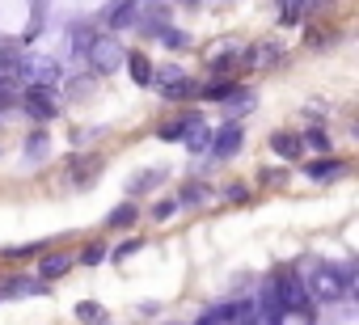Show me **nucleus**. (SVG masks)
Returning a JSON list of instances; mask_svg holds the SVG:
<instances>
[{
    "label": "nucleus",
    "instance_id": "nucleus-1",
    "mask_svg": "<svg viewBox=\"0 0 359 325\" xmlns=\"http://www.w3.org/2000/svg\"><path fill=\"white\" fill-rule=\"evenodd\" d=\"M271 291H275V300L283 304V312H304L309 308V287H304V279L296 275V270H279L275 279H271Z\"/></svg>",
    "mask_w": 359,
    "mask_h": 325
},
{
    "label": "nucleus",
    "instance_id": "nucleus-2",
    "mask_svg": "<svg viewBox=\"0 0 359 325\" xmlns=\"http://www.w3.org/2000/svg\"><path fill=\"white\" fill-rule=\"evenodd\" d=\"M18 76H22V81H30V85L55 89V85H60V76H64V68H60L55 60H43V55H22V60H18Z\"/></svg>",
    "mask_w": 359,
    "mask_h": 325
},
{
    "label": "nucleus",
    "instance_id": "nucleus-3",
    "mask_svg": "<svg viewBox=\"0 0 359 325\" xmlns=\"http://www.w3.org/2000/svg\"><path fill=\"white\" fill-rule=\"evenodd\" d=\"M309 287H313V296H317V300H338V296H346V291H351V275H346V270H338V266H317V270H313V279H309Z\"/></svg>",
    "mask_w": 359,
    "mask_h": 325
},
{
    "label": "nucleus",
    "instance_id": "nucleus-4",
    "mask_svg": "<svg viewBox=\"0 0 359 325\" xmlns=\"http://www.w3.org/2000/svg\"><path fill=\"white\" fill-rule=\"evenodd\" d=\"M89 64H93L97 76H110V72L123 64V47H118L114 39H93V47H89Z\"/></svg>",
    "mask_w": 359,
    "mask_h": 325
},
{
    "label": "nucleus",
    "instance_id": "nucleus-5",
    "mask_svg": "<svg viewBox=\"0 0 359 325\" xmlns=\"http://www.w3.org/2000/svg\"><path fill=\"white\" fill-rule=\"evenodd\" d=\"M26 110H30L39 123H51V118H55V89L26 85Z\"/></svg>",
    "mask_w": 359,
    "mask_h": 325
},
{
    "label": "nucleus",
    "instance_id": "nucleus-6",
    "mask_svg": "<svg viewBox=\"0 0 359 325\" xmlns=\"http://www.w3.org/2000/svg\"><path fill=\"white\" fill-rule=\"evenodd\" d=\"M102 165H106L102 156H72L68 174H72V182H76V186H89V182H93V178L102 174Z\"/></svg>",
    "mask_w": 359,
    "mask_h": 325
},
{
    "label": "nucleus",
    "instance_id": "nucleus-7",
    "mask_svg": "<svg viewBox=\"0 0 359 325\" xmlns=\"http://www.w3.org/2000/svg\"><path fill=\"white\" fill-rule=\"evenodd\" d=\"M212 152H216V156H237V152H241V127H237V123L220 127V131L212 135Z\"/></svg>",
    "mask_w": 359,
    "mask_h": 325
},
{
    "label": "nucleus",
    "instance_id": "nucleus-8",
    "mask_svg": "<svg viewBox=\"0 0 359 325\" xmlns=\"http://www.w3.org/2000/svg\"><path fill=\"white\" fill-rule=\"evenodd\" d=\"M241 60L250 68H271V64H279V47L275 43H254L250 51H241Z\"/></svg>",
    "mask_w": 359,
    "mask_h": 325
},
{
    "label": "nucleus",
    "instance_id": "nucleus-9",
    "mask_svg": "<svg viewBox=\"0 0 359 325\" xmlns=\"http://www.w3.org/2000/svg\"><path fill=\"white\" fill-rule=\"evenodd\" d=\"M342 174H346V165H342V160H330V156H321V160L309 165V182H334Z\"/></svg>",
    "mask_w": 359,
    "mask_h": 325
},
{
    "label": "nucleus",
    "instance_id": "nucleus-10",
    "mask_svg": "<svg viewBox=\"0 0 359 325\" xmlns=\"http://www.w3.org/2000/svg\"><path fill=\"white\" fill-rule=\"evenodd\" d=\"M271 148H275L279 160H296V156H300V135H296V131H275V135H271Z\"/></svg>",
    "mask_w": 359,
    "mask_h": 325
},
{
    "label": "nucleus",
    "instance_id": "nucleus-11",
    "mask_svg": "<svg viewBox=\"0 0 359 325\" xmlns=\"http://www.w3.org/2000/svg\"><path fill=\"white\" fill-rule=\"evenodd\" d=\"M182 139H187V148H191V152H203V148H212V131L203 127V118H195V123L182 131Z\"/></svg>",
    "mask_w": 359,
    "mask_h": 325
},
{
    "label": "nucleus",
    "instance_id": "nucleus-12",
    "mask_svg": "<svg viewBox=\"0 0 359 325\" xmlns=\"http://www.w3.org/2000/svg\"><path fill=\"white\" fill-rule=\"evenodd\" d=\"M5 296H47V283H43V279H26V275H18V279H9Z\"/></svg>",
    "mask_w": 359,
    "mask_h": 325
},
{
    "label": "nucleus",
    "instance_id": "nucleus-13",
    "mask_svg": "<svg viewBox=\"0 0 359 325\" xmlns=\"http://www.w3.org/2000/svg\"><path fill=\"white\" fill-rule=\"evenodd\" d=\"M309 9H313V0H279V22L283 26H296Z\"/></svg>",
    "mask_w": 359,
    "mask_h": 325
},
{
    "label": "nucleus",
    "instance_id": "nucleus-14",
    "mask_svg": "<svg viewBox=\"0 0 359 325\" xmlns=\"http://www.w3.org/2000/svg\"><path fill=\"white\" fill-rule=\"evenodd\" d=\"M127 68H131V81H135V85H152V64H148V55L131 51V55H127Z\"/></svg>",
    "mask_w": 359,
    "mask_h": 325
},
{
    "label": "nucleus",
    "instance_id": "nucleus-15",
    "mask_svg": "<svg viewBox=\"0 0 359 325\" xmlns=\"http://www.w3.org/2000/svg\"><path fill=\"white\" fill-rule=\"evenodd\" d=\"M199 85L191 81V76H177V81H169V85H161V93L169 97V102H182V97H191Z\"/></svg>",
    "mask_w": 359,
    "mask_h": 325
},
{
    "label": "nucleus",
    "instance_id": "nucleus-16",
    "mask_svg": "<svg viewBox=\"0 0 359 325\" xmlns=\"http://www.w3.org/2000/svg\"><path fill=\"white\" fill-rule=\"evenodd\" d=\"M237 93V81H229V76H216L212 85H203V97H212V102H229Z\"/></svg>",
    "mask_w": 359,
    "mask_h": 325
},
{
    "label": "nucleus",
    "instance_id": "nucleus-17",
    "mask_svg": "<svg viewBox=\"0 0 359 325\" xmlns=\"http://www.w3.org/2000/svg\"><path fill=\"white\" fill-rule=\"evenodd\" d=\"M135 220H140V212H135L131 203H118V207H114V212L106 216V224H110V228H131Z\"/></svg>",
    "mask_w": 359,
    "mask_h": 325
},
{
    "label": "nucleus",
    "instance_id": "nucleus-18",
    "mask_svg": "<svg viewBox=\"0 0 359 325\" xmlns=\"http://www.w3.org/2000/svg\"><path fill=\"white\" fill-rule=\"evenodd\" d=\"M76 317H81V325H106V308L93 304V300H81L76 304Z\"/></svg>",
    "mask_w": 359,
    "mask_h": 325
},
{
    "label": "nucleus",
    "instance_id": "nucleus-19",
    "mask_svg": "<svg viewBox=\"0 0 359 325\" xmlns=\"http://www.w3.org/2000/svg\"><path fill=\"white\" fill-rule=\"evenodd\" d=\"M258 300H241V304H233V325H258Z\"/></svg>",
    "mask_w": 359,
    "mask_h": 325
},
{
    "label": "nucleus",
    "instance_id": "nucleus-20",
    "mask_svg": "<svg viewBox=\"0 0 359 325\" xmlns=\"http://www.w3.org/2000/svg\"><path fill=\"white\" fill-rule=\"evenodd\" d=\"M300 148H313V152H321V156H325L334 144H330V135H325L321 127H313V131H304V135H300Z\"/></svg>",
    "mask_w": 359,
    "mask_h": 325
},
{
    "label": "nucleus",
    "instance_id": "nucleus-21",
    "mask_svg": "<svg viewBox=\"0 0 359 325\" xmlns=\"http://www.w3.org/2000/svg\"><path fill=\"white\" fill-rule=\"evenodd\" d=\"M68 266H72L68 254H51V258H43V279H60V275H68Z\"/></svg>",
    "mask_w": 359,
    "mask_h": 325
},
{
    "label": "nucleus",
    "instance_id": "nucleus-22",
    "mask_svg": "<svg viewBox=\"0 0 359 325\" xmlns=\"http://www.w3.org/2000/svg\"><path fill=\"white\" fill-rule=\"evenodd\" d=\"M195 325H233V304H216V308H208Z\"/></svg>",
    "mask_w": 359,
    "mask_h": 325
},
{
    "label": "nucleus",
    "instance_id": "nucleus-23",
    "mask_svg": "<svg viewBox=\"0 0 359 325\" xmlns=\"http://www.w3.org/2000/svg\"><path fill=\"white\" fill-rule=\"evenodd\" d=\"M161 178H165V170H140V174H135V182H131V191H135V195H144V191H152Z\"/></svg>",
    "mask_w": 359,
    "mask_h": 325
},
{
    "label": "nucleus",
    "instance_id": "nucleus-24",
    "mask_svg": "<svg viewBox=\"0 0 359 325\" xmlns=\"http://www.w3.org/2000/svg\"><path fill=\"white\" fill-rule=\"evenodd\" d=\"M161 43L169 47V51H191V34H182V30H161Z\"/></svg>",
    "mask_w": 359,
    "mask_h": 325
},
{
    "label": "nucleus",
    "instance_id": "nucleus-25",
    "mask_svg": "<svg viewBox=\"0 0 359 325\" xmlns=\"http://www.w3.org/2000/svg\"><path fill=\"white\" fill-rule=\"evenodd\" d=\"M195 118H199V114H182L177 123H165V127H161V135H165V139H182V131H187Z\"/></svg>",
    "mask_w": 359,
    "mask_h": 325
},
{
    "label": "nucleus",
    "instance_id": "nucleus-26",
    "mask_svg": "<svg viewBox=\"0 0 359 325\" xmlns=\"http://www.w3.org/2000/svg\"><path fill=\"white\" fill-rule=\"evenodd\" d=\"M229 102H233V106H229V114H245V110H254V102H258V97H254V93H245V89H237Z\"/></svg>",
    "mask_w": 359,
    "mask_h": 325
},
{
    "label": "nucleus",
    "instance_id": "nucleus-27",
    "mask_svg": "<svg viewBox=\"0 0 359 325\" xmlns=\"http://www.w3.org/2000/svg\"><path fill=\"white\" fill-rule=\"evenodd\" d=\"M110 26H118V30H123V26H135V9H131V5H118V9L110 13Z\"/></svg>",
    "mask_w": 359,
    "mask_h": 325
},
{
    "label": "nucleus",
    "instance_id": "nucleus-28",
    "mask_svg": "<svg viewBox=\"0 0 359 325\" xmlns=\"http://www.w3.org/2000/svg\"><path fill=\"white\" fill-rule=\"evenodd\" d=\"M177 76H182V68H173V64L152 68V85H169V81H177Z\"/></svg>",
    "mask_w": 359,
    "mask_h": 325
},
{
    "label": "nucleus",
    "instance_id": "nucleus-29",
    "mask_svg": "<svg viewBox=\"0 0 359 325\" xmlns=\"http://www.w3.org/2000/svg\"><path fill=\"white\" fill-rule=\"evenodd\" d=\"M102 258H106V245H97V241H93V245H85V249H81V262H85V266H97V262H102Z\"/></svg>",
    "mask_w": 359,
    "mask_h": 325
},
{
    "label": "nucleus",
    "instance_id": "nucleus-30",
    "mask_svg": "<svg viewBox=\"0 0 359 325\" xmlns=\"http://www.w3.org/2000/svg\"><path fill=\"white\" fill-rule=\"evenodd\" d=\"M173 212H177V203H173V199H161V203L152 207V220H169Z\"/></svg>",
    "mask_w": 359,
    "mask_h": 325
},
{
    "label": "nucleus",
    "instance_id": "nucleus-31",
    "mask_svg": "<svg viewBox=\"0 0 359 325\" xmlns=\"http://www.w3.org/2000/svg\"><path fill=\"white\" fill-rule=\"evenodd\" d=\"M258 178H262V182H271V186H279V182H283V170H262Z\"/></svg>",
    "mask_w": 359,
    "mask_h": 325
},
{
    "label": "nucleus",
    "instance_id": "nucleus-32",
    "mask_svg": "<svg viewBox=\"0 0 359 325\" xmlns=\"http://www.w3.org/2000/svg\"><path fill=\"white\" fill-rule=\"evenodd\" d=\"M199 199H203V186H187L182 191V203H199Z\"/></svg>",
    "mask_w": 359,
    "mask_h": 325
},
{
    "label": "nucleus",
    "instance_id": "nucleus-33",
    "mask_svg": "<svg viewBox=\"0 0 359 325\" xmlns=\"http://www.w3.org/2000/svg\"><path fill=\"white\" fill-rule=\"evenodd\" d=\"M245 195H250V191H245V186H229V191H224V199H233V203H241V199H245Z\"/></svg>",
    "mask_w": 359,
    "mask_h": 325
},
{
    "label": "nucleus",
    "instance_id": "nucleus-34",
    "mask_svg": "<svg viewBox=\"0 0 359 325\" xmlns=\"http://www.w3.org/2000/svg\"><path fill=\"white\" fill-rule=\"evenodd\" d=\"M135 249H140V245H135V241H127V245H118V249H114V258H118V262H123V258H131V254H135Z\"/></svg>",
    "mask_w": 359,
    "mask_h": 325
}]
</instances>
